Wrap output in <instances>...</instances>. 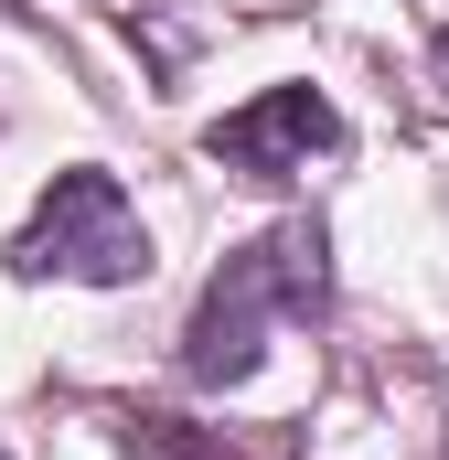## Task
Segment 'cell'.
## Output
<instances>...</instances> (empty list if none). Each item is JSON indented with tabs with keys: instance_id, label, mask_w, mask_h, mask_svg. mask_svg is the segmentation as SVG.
Masks as SVG:
<instances>
[{
	"instance_id": "obj_5",
	"label": "cell",
	"mask_w": 449,
	"mask_h": 460,
	"mask_svg": "<svg viewBox=\"0 0 449 460\" xmlns=\"http://www.w3.org/2000/svg\"><path fill=\"white\" fill-rule=\"evenodd\" d=\"M428 65H439V86H449V32H439V43H428Z\"/></svg>"
},
{
	"instance_id": "obj_2",
	"label": "cell",
	"mask_w": 449,
	"mask_h": 460,
	"mask_svg": "<svg viewBox=\"0 0 449 460\" xmlns=\"http://www.w3.org/2000/svg\"><path fill=\"white\" fill-rule=\"evenodd\" d=\"M11 279H75V289H128V279H150V226H139V204L118 193V172H97V161L54 172L43 204L11 235Z\"/></svg>"
},
{
	"instance_id": "obj_1",
	"label": "cell",
	"mask_w": 449,
	"mask_h": 460,
	"mask_svg": "<svg viewBox=\"0 0 449 460\" xmlns=\"http://www.w3.org/2000/svg\"><path fill=\"white\" fill-rule=\"evenodd\" d=\"M321 311H332V235L311 215H289V226H268L257 246H235L204 279V300L182 322V385H204V396L246 385L268 364L278 322H321Z\"/></svg>"
},
{
	"instance_id": "obj_3",
	"label": "cell",
	"mask_w": 449,
	"mask_h": 460,
	"mask_svg": "<svg viewBox=\"0 0 449 460\" xmlns=\"http://www.w3.org/2000/svg\"><path fill=\"white\" fill-rule=\"evenodd\" d=\"M321 150H342V118L321 86H268V97H246L235 118L204 128V161H224L235 182H300Z\"/></svg>"
},
{
	"instance_id": "obj_6",
	"label": "cell",
	"mask_w": 449,
	"mask_h": 460,
	"mask_svg": "<svg viewBox=\"0 0 449 460\" xmlns=\"http://www.w3.org/2000/svg\"><path fill=\"white\" fill-rule=\"evenodd\" d=\"M0 22H32V0H0Z\"/></svg>"
},
{
	"instance_id": "obj_4",
	"label": "cell",
	"mask_w": 449,
	"mask_h": 460,
	"mask_svg": "<svg viewBox=\"0 0 449 460\" xmlns=\"http://www.w3.org/2000/svg\"><path fill=\"white\" fill-rule=\"evenodd\" d=\"M128 460H257V450H235L224 429H193V418L139 407V418H128Z\"/></svg>"
}]
</instances>
